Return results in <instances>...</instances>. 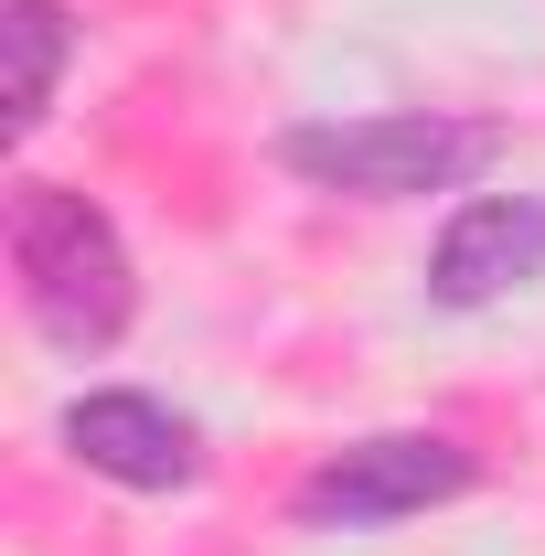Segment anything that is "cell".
I'll use <instances>...</instances> for the list:
<instances>
[{
	"label": "cell",
	"instance_id": "obj_2",
	"mask_svg": "<svg viewBox=\"0 0 545 556\" xmlns=\"http://www.w3.org/2000/svg\"><path fill=\"white\" fill-rule=\"evenodd\" d=\"M503 161L492 118H449V108H364V118H300L278 129V172L342 193V204H428V193H471Z\"/></svg>",
	"mask_w": 545,
	"mask_h": 556
},
{
	"label": "cell",
	"instance_id": "obj_6",
	"mask_svg": "<svg viewBox=\"0 0 545 556\" xmlns=\"http://www.w3.org/2000/svg\"><path fill=\"white\" fill-rule=\"evenodd\" d=\"M0 43H11V139H33L54 118V86H65L86 22L65 0H0Z\"/></svg>",
	"mask_w": 545,
	"mask_h": 556
},
{
	"label": "cell",
	"instance_id": "obj_5",
	"mask_svg": "<svg viewBox=\"0 0 545 556\" xmlns=\"http://www.w3.org/2000/svg\"><path fill=\"white\" fill-rule=\"evenodd\" d=\"M545 278V193H460L428 236V300L439 311H492Z\"/></svg>",
	"mask_w": 545,
	"mask_h": 556
},
{
	"label": "cell",
	"instance_id": "obj_4",
	"mask_svg": "<svg viewBox=\"0 0 545 556\" xmlns=\"http://www.w3.org/2000/svg\"><path fill=\"white\" fill-rule=\"evenodd\" d=\"M54 439H65L75 471H97L118 492H193L204 482V428L172 396H150V386H86V396H65Z\"/></svg>",
	"mask_w": 545,
	"mask_h": 556
},
{
	"label": "cell",
	"instance_id": "obj_1",
	"mask_svg": "<svg viewBox=\"0 0 545 556\" xmlns=\"http://www.w3.org/2000/svg\"><path fill=\"white\" fill-rule=\"evenodd\" d=\"M11 289H22V321L65 364L129 343L139 321V257L118 236V214L75 182H11Z\"/></svg>",
	"mask_w": 545,
	"mask_h": 556
},
{
	"label": "cell",
	"instance_id": "obj_3",
	"mask_svg": "<svg viewBox=\"0 0 545 556\" xmlns=\"http://www.w3.org/2000/svg\"><path fill=\"white\" fill-rule=\"evenodd\" d=\"M481 492V450H460L449 428H375V439H342L310 460V482L289 492V514L310 535H375V525H407Z\"/></svg>",
	"mask_w": 545,
	"mask_h": 556
}]
</instances>
